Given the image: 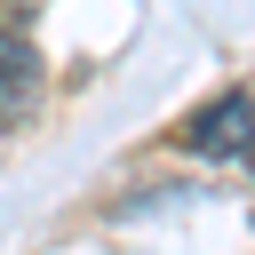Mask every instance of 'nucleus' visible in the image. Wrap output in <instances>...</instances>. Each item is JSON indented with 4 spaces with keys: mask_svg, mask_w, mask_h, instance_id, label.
<instances>
[{
    "mask_svg": "<svg viewBox=\"0 0 255 255\" xmlns=\"http://www.w3.org/2000/svg\"><path fill=\"white\" fill-rule=\"evenodd\" d=\"M40 112V48H32V16L16 0H0V128H24Z\"/></svg>",
    "mask_w": 255,
    "mask_h": 255,
    "instance_id": "f257e3e1",
    "label": "nucleus"
},
{
    "mask_svg": "<svg viewBox=\"0 0 255 255\" xmlns=\"http://www.w3.org/2000/svg\"><path fill=\"white\" fill-rule=\"evenodd\" d=\"M183 151H199V159H247L255 167V96H215L207 112H191L183 120V135H175Z\"/></svg>",
    "mask_w": 255,
    "mask_h": 255,
    "instance_id": "f03ea898",
    "label": "nucleus"
}]
</instances>
